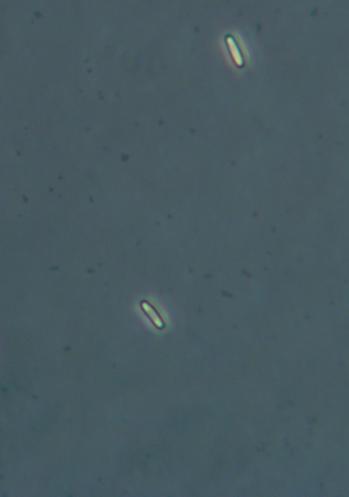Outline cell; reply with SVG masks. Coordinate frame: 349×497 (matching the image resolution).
Instances as JSON below:
<instances>
[{"label": "cell", "instance_id": "1", "mask_svg": "<svg viewBox=\"0 0 349 497\" xmlns=\"http://www.w3.org/2000/svg\"><path fill=\"white\" fill-rule=\"evenodd\" d=\"M142 306H143L144 310L146 311V313L151 317L152 321L155 323V326H157L159 329H162L163 328V321L161 320V318L159 317V315L157 314L156 311H155V309L152 307V306L148 302H143Z\"/></svg>", "mask_w": 349, "mask_h": 497}]
</instances>
